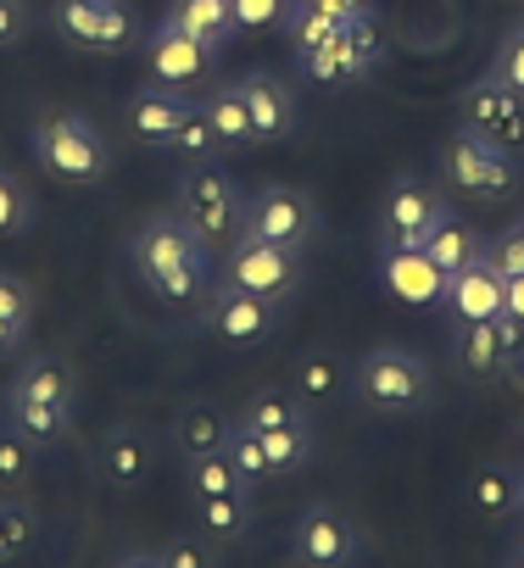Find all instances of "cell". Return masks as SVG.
I'll use <instances>...</instances> for the list:
<instances>
[{"label": "cell", "mask_w": 524, "mask_h": 568, "mask_svg": "<svg viewBox=\"0 0 524 568\" xmlns=\"http://www.w3.org/2000/svg\"><path fill=\"white\" fill-rule=\"evenodd\" d=\"M190 106H195V101H190L179 84L151 79L145 90H134V95H129L123 123H129V134H134L140 145H173V129L184 123V112H190Z\"/></svg>", "instance_id": "cell-18"}, {"label": "cell", "mask_w": 524, "mask_h": 568, "mask_svg": "<svg viewBox=\"0 0 524 568\" xmlns=\"http://www.w3.org/2000/svg\"><path fill=\"white\" fill-rule=\"evenodd\" d=\"M302 267H308V251H302V245L256 240V234L229 240V256H223V278L240 284V291L269 296V302H291V296H296Z\"/></svg>", "instance_id": "cell-7"}, {"label": "cell", "mask_w": 524, "mask_h": 568, "mask_svg": "<svg viewBox=\"0 0 524 568\" xmlns=\"http://www.w3.org/2000/svg\"><path fill=\"white\" fill-rule=\"evenodd\" d=\"M313 7H324V12H335L341 23H352V18L369 12V0H313Z\"/></svg>", "instance_id": "cell-45"}, {"label": "cell", "mask_w": 524, "mask_h": 568, "mask_svg": "<svg viewBox=\"0 0 524 568\" xmlns=\"http://www.w3.org/2000/svg\"><path fill=\"white\" fill-rule=\"evenodd\" d=\"M184 485H190L195 501H206V496H234V490H256V485H245V474L229 463L223 446H218V452H201V457H184Z\"/></svg>", "instance_id": "cell-26"}, {"label": "cell", "mask_w": 524, "mask_h": 568, "mask_svg": "<svg viewBox=\"0 0 524 568\" xmlns=\"http://www.w3.org/2000/svg\"><path fill=\"white\" fill-rule=\"evenodd\" d=\"M380 284L402 307H435L446 291V273L424 256V245H385L380 251Z\"/></svg>", "instance_id": "cell-17"}, {"label": "cell", "mask_w": 524, "mask_h": 568, "mask_svg": "<svg viewBox=\"0 0 524 568\" xmlns=\"http://www.w3.org/2000/svg\"><path fill=\"white\" fill-rule=\"evenodd\" d=\"M485 73H496L507 90H518L524 95V23L518 29H507L502 40H496V51H491V68Z\"/></svg>", "instance_id": "cell-39"}, {"label": "cell", "mask_w": 524, "mask_h": 568, "mask_svg": "<svg viewBox=\"0 0 524 568\" xmlns=\"http://www.w3.org/2000/svg\"><path fill=\"white\" fill-rule=\"evenodd\" d=\"M162 18H168L173 29H184L190 40L212 45V51H223V45L240 34L229 0H168V12H162Z\"/></svg>", "instance_id": "cell-22"}, {"label": "cell", "mask_w": 524, "mask_h": 568, "mask_svg": "<svg viewBox=\"0 0 524 568\" xmlns=\"http://www.w3.org/2000/svg\"><path fill=\"white\" fill-rule=\"evenodd\" d=\"M256 240H280V245H302L319 234V201L296 184H262L256 195H245V229Z\"/></svg>", "instance_id": "cell-10"}, {"label": "cell", "mask_w": 524, "mask_h": 568, "mask_svg": "<svg viewBox=\"0 0 524 568\" xmlns=\"http://www.w3.org/2000/svg\"><path fill=\"white\" fill-rule=\"evenodd\" d=\"M524 346V329L507 318H485V324H457L452 329V357L468 379H496Z\"/></svg>", "instance_id": "cell-15"}, {"label": "cell", "mask_w": 524, "mask_h": 568, "mask_svg": "<svg viewBox=\"0 0 524 568\" xmlns=\"http://www.w3.org/2000/svg\"><path fill=\"white\" fill-rule=\"evenodd\" d=\"M73 396H79V385H73L68 357L40 352V357H29L18 368V379L7 390V424H18L46 452V446H57L73 429Z\"/></svg>", "instance_id": "cell-3"}, {"label": "cell", "mask_w": 524, "mask_h": 568, "mask_svg": "<svg viewBox=\"0 0 524 568\" xmlns=\"http://www.w3.org/2000/svg\"><path fill=\"white\" fill-rule=\"evenodd\" d=\"M34 540H40V518H34V507H23V501H0V562L29 557Z\"/></svg>", "instance_id": "cell-34"}, {"label": "cell", "mask_w": 524, "mask_h": 568, "mask_svg": "<svg viewBox=\"0 0 524 568\" xmlns=\"http://www.w3.org/2000/svg\"><path fill=\"white\" fill-rule=\"evenodd\" d=\"M446 217H452V206L430 179H396L380 206V245H424Z\"/></svg>", "instance_id": "cell-11"}, {"label": "cell", "mask_w": 524, "mask_h": 568, "mask_svg": "<svg viewBox=\"0 0 524 568\" xmlns=\"http://www.w3.org/2000/svg\"><path fill=\"white\" fill-rule=\"evenodd\" d=\"M223 452H229V463L245 474V485H262L269 479V463H262V440H256V429L251 424H229V435H223Z\"/></svg>", "instance_id": "cell-36"}, {"label": "cell", "mask_w": 524, "mask_h": 568, "mask_svg": "<svg viewBox=\"0 0 524 568\" xmlns=\"http://www.w3.org/2000/svg\"><path fill=\"white\" fill-rule=\"evenodd\" d=\"M485 262H491L502 278L524 273V217H518V223H507L502 234H491V240H485Z\"/></svg>", "instance_id": "cell-40"}, {"label": "cell", "mask_w": 524, "mask_h": 568, "mask_svg": "<svg viewBox=\"0 0 524 568\" xmlns=\"http://www.w3.org/2000/svg\"><path fill=\"white\" fill-rule=\"evenodd\" d=\"M29 151L34 162L57 179V184H73V190H95L112 179V145L101 134L95 118L73 112V106H57L34 123L29 134Z\"/></svg>", "instance_id": "cell-2"}, {"label": "cell", "mask_w": 524, "mask_h": 568, "mask_svg": "<svg viewBox=\"0 0 524 568\" xmlns=\"http://www.w3.org/2000/svg\"><path fill=\"white\" fill-rule=\"evenodd\" d=\"M46 23H51L68 45L101 51V57L129 51V45L140 40V18H134L129 0H51Z\"/></svg>", "instance_id": "cell-8"}, {"label": "cell", "mask_w": 524, "mask_h": 568, "mask_svg": "<svg viewBox=\"0 0 524 568\" xmlns=\"http://www.w3.org/2000/svg\"><path fill=\"white\" fill-rule=\"evenodd\" d=\"M380 57H385L380 23H374V12H363V18L341 23V34H335L330 45H319L313 57H296V62H302V73H308L313 84L346 90V84H363V79L380 68Z\"/></svg>", "instance_id": "cell-9"}, {"label": "cell", "mask_w": 524, "mask_h": 568, "mask_svg": "<svg viewBox=\"0 0 524 568\" xmlns=\"http://www.w3.org/2000/svg\"><path fill=\"white\" fill-rule=\"evenodd\" d=\"M173 151L179 156H190V162H206L212 151H218V134H212V118H206V106L195 101L190 112H184V123L173 129Z\"/></svg>", "instance_id": "cell-37"}, {"label": "cell", "mask_w": 524, "mask_h": 568, "mask_svg": "<svg viewBox=\"0 0 524 568\" xmlns=\"http://www.w3.org/2000/svg\"><path fill=\"white\" fill-rule=\"evenodd\" d=\"M129 262H134V273L145 278V291L157 302L190 307L212 291V245L173 206L140 217V229L129 234Z\"/></svg>", "instance_id": "cell-1"}, {"label": "cell", "mask_w": 524, "mask_h": 568, "mask_svg": "<svg viewBox=\"0 0 524 568\" xmlns=\"http://www.w3.org/2000/svg\"><path fill=\"white\" fill-rule=\"evenodd\" d=\"M262 440V463H269V479H285L296 468L313 463V424H285V429H256Z\"/></svg>", "instance_id": "cell-25"}, {"label": "cell", "mask_w": 524, "mask_h": 568, "mask_svg": "<svg viewBox=\"0 0 524 568\" xmlns=\"http://www.w3.org/2000/svg\"><path fill=\"white\" fill-rule=\"evenodd\" d=\"M201 106H206V118H212L218 151H245V145H256V129H251V112H245L240 84H218Z\"/></svg>", "instance_id": "cell-24"}, {"label": "cell", "mask_w": 524, "mask_h": 568, "mask_svg": "<svg viewBox=\"0 0 524 568\" xmlns=\"http://www.w3.org/2000/svg\"><path fill=\"white\" fill-rule=\"evenodd\" d=\"M240 424H251V429H285V424H313V418H308V402H302L296 390L269 385V390H251V396H245Z\"/></svg>", "instance_id": "cell-28"}, {"label": "cell", "mask_w": 524, "mask_h": 568, "mask_svg": "<svg viewBox=\"0 0 524 568\" xmlns=\"http://www.w3.org/2000/svg\"><path fill=\"white\" fill-rule=\"evenodd\" d=\"M29 29H34V7H29V0H0V51L23 45Z\"/></svg>", "instance_id": "cell-42"}, {"label": "cell", "mask_w": 524, "mask_h": 568, "mask_svg": "<svg viewBox=\"0 0 524 568\" xmlns=\"http://www.w3.org/2000/svg\"><path fill=\"white\" fill-rule=\"evenodd\" d=\"M352 390L374 407V413H391V418H413L419 407H430L435 396V374L419 352H402V346H374L352 363Z\"/></svg>", "instance_id": "cell-4"}, {"label": "cell", "mask_w": 524, "mask_h": 568, "mask_svg": "<svg viewBox=\"0 0 524 568\" xmlns=\"http://www.w3.org/2000/svg\"><path fill=\"white\" fill-rule=\"evenodd\" d=\"M0 318H7V324H29V318H34L29 278H18V273H7V267H0Z\"/></svg>", "instance_id": "cell-41"}, {"label": "cell", "mask_w": 524, "mask_h": 568, "mask_svg": "<svg viewBox=\"0 0 524 568\" xmlns=\"http://www.w3.org/2000/svg\"><path fill=\"white\" fill-rule=\"evenodd\" d=\"M29 229H34V190L12 168H0V240H23Z\"/></svg>", "instance_id": "cell-33"}, {"label": "cell", "mask_w": 524, "mask_h": 568, "mask_svg": "<svg viewBox=\"0 0 524 568\" xmlns=\"http://www.w3.org/2000/svg\"><path fill=\"white\" fill-rule=\"evenodd\" d=\"M441 184L468 201H507L518 190V168H513V151H502L485 134H474L468 123H457L441 140Z\"/></svg>", "instance_id": "cell-6"}, {"label": "cell", "mask_w": 524, "mask_h": 568, "mask_svg": "<svg viewBox=\"0 0 524 568\" xmlns=\"http://www.w3.org/2000/svg\"><path fill=\"white\" fill-rule=\"evenodd\" d=\"M212 45H201V40H190L184 29H173L168 18L151 29V40H145V62H151V79H162V84H179V90H190L195 79H206V68H212Z\"/></svg>", "instance_id": "cell-19"}, {"label": "cell", "mask_w": 524, "mask_h": 568, "mask_svg": "<svg viewBox=\"0 0 524 568\" xmlns=\"http://www.w3.org/2000/svg\"><path fill=\"white\" fill-rule=\"evenodd\" d=\"M229 7H234L240 34H262V29H285L296 0H229Z\"/></svg>", "instance_id": "cell-38"}, {"label": "cell", "mask_w": 524, "mask_h": 568, "mask_svg": "<svg viewBox=\"0 0 524 568\" xmlns=\"http://www.w3.org/2000/svg\"><path fill=\"white\" fill-rule=\"evenodd\" d=\"M518 440H524V418H518Z\"/></svg>", "instance_id": "cell-49"}, {"label": "cell", "mask_w": 524, "mask_h": 568, "mask_svg": "<svg viewBox=\"0 0 524 568\" xmlns=\"http://www.w3.org/2000/svg\"><path fill=\"white\" fill-rule=\"evenodd\" d=\"M291 546H296V562H313V568H346V562H357V551H363V529H357L335 501H313V507L296 513Z\"/></svg>", "instance_id": "cell-12"}, {"label": "cell", "mask_w": 524, "mask_h": 568, "mask_svg": "<svg viewBox=\"0 0 524 568\" xmlns=\"http://www.w3.org/2000/svg\"><path fill=\"white\" fill-rule=\"evenodd\" d=\"M95 474L112 485V490H140L151 474H157V440H151V429H140V424H118V429H107L101 440H95Z\"/></svg>", "instance_id": "cell-16"}, {"label": "cell", "mask_w": 524, "mask_h": 568, "mask_svg": "<svg viewBox=\"0 0 524 568\" xmlns=\"http://www.w3.org/2000/svg\"><path fill=\"white\" fill-rule=\"evenodd\" d=\"M424 256H430V262H435V267L452 278L457 267H468L474 256H485V240H480V229H468L463 217H446V223H441V229L424 240Z\"/></svg>", "instance_id": "cell-27"}, {"label": "cell", "mask_w": 524, "mask_h": 568, "mask_svg": "<svg viewBox=\"0 0 524 568\" xmlns=\"http://www.w3.org/2000/svg\"><path fill=\"white\" fill-rule=\"evenodd\" d=\"M234 84H240V95H245V112H251V129H256L262 145L296 134V95H291L274 73L251 68V73H240Z\"/></svg>", "instance_id": "cell-21"}, {"label": "cell", "mask_w": 524, "mask_h": 568, "mask_svg": "<svg viewBox=\"0 0 524 568\" xmlns=\"http://www.w3.org/2000/svg\"><path fill=\"white\" fill-rule=\"evenodd\" d=\"M502 562H507V568H524V540H518V546H507V551H502Z\"/></svg>", "instance_id": "cell-47"}, {"label": "cell", "mask_w": 524, "mask_h": 568, "mask_svg": "<svg viewBox=\"0 0 524 568\" xmlns=\"http://www.w3.org/2000/svg\"><path fill=\"white\" fill-rule=\"evenodd\" d=\"M468 507H474L485 524L513 518V513H518V468H507V463L474 468V479H468Z\"/></svg>", "instance_id": "cell-23"}, {"label": "cell", "mask_w": 524, "mask_h": 568, "mask_svg": "<svg viewBox=\"0 0 524 568\" xmlns=\"http://www.w3.org/2000/svg\"><path fill=\"white\" fill-rule=\"evenodd\" d=\"M173 212L206 240V245H229L245 229V190L229 168L218 162H195L190 173H179L173 184Z\"/></svg>", "instance_id": "cell-5"}, {"label": "cell", "mask_w": 524, "mask_h": 568, "mask_svg": "<svg viewBox=\"0 0 524 568\" xmlns=\"http://www.w3.org/2000/svg\"><path fill=\"white\" fill-rule=\"evenodd\" d=\"M201 318H206L212 335H223V341H234V346H251V341H262V335H274L280 302H269V296L240 291V284L218 278L212 291L201 296Z\"/></svg>", "instance_id": "cell-14"}, {"label": "cell", "mask_w": 524, "mask_h": 568, "mask_svg": "<svg viewBox=\"0 0 524 568\" xmlns=\"http://www.w3.org/2000/svg\"><path fill=\"white\" fill-rule=\"evenodd\" d=\"M123 562H129V568H206L212 557H206L201 546H184V540H179V546H168V551H151V557H123Z\"/></svg>", "instance_id": "cell-43"}, {"label": "cell", "mask_w": 524, "mask_h": 568, "mask_svg": "<svg viewBox=\"0 0 524 568\" xmlns=\"http://www.w3.org/2000/svg\"><path fill=\"white\" fill-rule=\"evenodd\" d=\"M346 363L335 357V352H308L302 357V368H296V396L308 402V407H324V402H335L341 390H346Z\"/></svg>", "instance_id": "cell-30"}, {"label": "cell", "mask_w": 524, "mask_h": 568, "mask_svg": "<svg viewBox=\"0 0 524 568\" xmlns=\"http://www.w3.org/2000/svg\"><path fill=\"white\" fill-rule=\"evenodd\" d=\"M502 273L485 262V256H474L468 267H457L452 278H446V291H441V307L457 318V324H485V318H502Z\"/></svg>", "instance_id": "cell-20"}, {"label": "cell", "mask_w": 524, "mask_h": 568, "mask_svg": "<svg viewBox=\"0 0 524 568\" xmlns=\"http://www.w3.org/2000/svg\"><path fill=\"white\" fill-rule=\"evenodd\" d=\"M34 468H40V446L18 424H0V485H29Z\"/></svg>", "instance_id": "cell-35"}, {"label": "cell", "mask_w": 524, "mask_h": 568, "mask_svg": "<svg viewBox=\"0 0 524 568\" xmlns=\"http://www.w3.org/2000/svg\"><path fill=\"white\" fill-rule=\"evenodd\" d=\"M223 435H229V418H223L218 407H206V402H190V407L173 418V446H179L184 457L218 452V446H223Z\"/></svg>", "instance_id": "cell-29"}, {"label": "cell", "mask_w": 524, "mask_h": 568, "mask_svg": "<svg viewBox=\"0 0 524 568\" xmlns=\"http://www.w3.org/2000/svg\"><path fill=\"white\" fill-rule=\"evenodd\" d=\"M256 490H234V496H206L201 501V529L212 535V540H240L245 529H251V513H256V501H251Z\"/></svg>", "instance_id": "cell-31"}, {"label": "cell", "mask_w": 524, "mask_h": 568, "mask_svg": "<svg viewBox=\"0 0 524 568\" xmlns=\"http://www.w3.org/2000/svg\"><path fill=\"white\" fill-rule=\"evenodd\" d=\"M23 335H29V324H7V318H0V357H12L23 346Z\"/></svg>", "instance_id": "cell-46"}, {"label": "cell", "mask_w": 524, "mask_h": 568, "mask_svg": "<svg viewBox=\"0 0 524 568\" xmlns=\"http://www.w3.org/2000/svg\"><path fill=\"white\" fill-rule=\"evenodd\" d=\"M285 34H291L296 57H313L319 45H330V40L341 34V18H335V12H324V7H313V0H296L291 18H285Z\"/></svg>", "instance_id": "cell-32"}, {"label": "cell", "mask_w": 524, "mask_h": 568, "mask_svg": "<svg viewBox=\"0 0 524 568\" xmlns=\"http://www.w3.org/2000/svg\"><path fill=\"white\" fill-rule=\"evenodd\" d=\"M457 118H463L474 134H485L491 145H502V151H518V145H524V95L507 90L496 73H480V79L457 95Z\"/></svg>", "instance_id": "cell-13"}, {"label": "cell", "mask_w": 524, "mask_h": 568, "mask_svg": "<svg viewBox=\"0 0 524 568\" xmlns=\"http://www.w3.org/2000/svg\"><path fill=\"white\" fill-rule=\"evenodd\" d=\"M518 518H524V468H518Z\"/></svg>", "instance_id": "cell-48"}, {"label": "cell", "mask_w": 524, "mask_h": 568, "mask_svg": "<svg viewBox=\"0 0 524 568\" xmlns=\"http://www.w3.org/2000/svg\"><path fill=\"white\" fill-rule=\"evenodd\" d=\"M502 318L524 329V273H513V278L502 284Z\"/></svg>", "instance_id": "cell-44"}]
</instances>
